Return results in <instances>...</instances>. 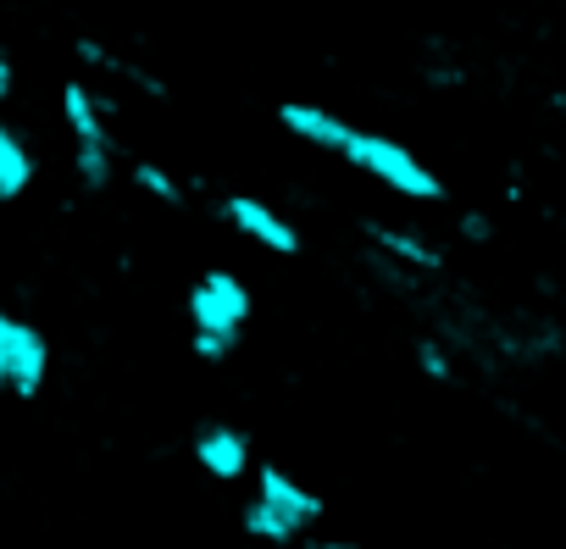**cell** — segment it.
Masks as SVG:
<instances>
[{
    "mask_svg": "<svg viewBox=\"0 0 566 549\" xmlns=\"http://www.w3.org/2000/svg\"><path fill=\"white\" fill-rule=\"evenodd\" d=\"M73 51H78V62H84V67H95V73H106V78H117V84H134V89H139V95H150V101H161V95H167V84H161L156 73H145V67L123 62L117 51H106V45H101V40H90V34H84Z\"/></svg>",
    "mask_w": 566,
    "mask_h": 549,
    "instance_id": "8fae6325",
    "label": "cell"
},
{
    "mask_svg": "<svg viewBox=\"0 0 566 549\" xmlns=\"http://www.w3.org/2000/svg\"><path fill=\"white\" fill-rule=\"evenodd\" d=\"M128 178H134V189H139L145 200H156V205H172V211H178V205L189 200V189L178 183V172H167V167L150 161V156H139V161L128 167Z\"/></svg>",
    "mask_w": 566,
    "mask_h": 549,
    "instance_id": "7c38bea8",
    "label": "cell"
},
{
    "mask_svg": "<svg viewBox=\"0 0 566 549\" xmlns=\"http://www.w3.org/2000/svg\"><path fill=\"white\" fill-rule=\"evenodd\" d=\"M195 466H200L211 483H239V477L255 472L250 439H244L239 427H228V422H206V427L195 433Z\"/></svg>",
    "mask_w": 566,
    "mask_h": 549,
    "instance_id": "52a82bcc",
    "label": "cell"
},
{
    "mask_svg": "<svg viewBox=\"0 0 566 549\" xmlns=\"http://www.w3.org/2000/svg\"><path fill=\"white\" fill-rule=\"evenodd\" d=\"M250 312H255V300H250V289H244L239 272L206 266L200 278L189 284V295H184L189 350H195L200 361H228V356L239 350V334H244Z\"/></svg>",
    "mask_w": 566,
    "mask_h": 549,
    "instance_id": "6da1fadb",
    "label": "cell"
},
{
    "mask_svg": "<svg viewBox=\"0 0 566 549\" xmlns=\"http://www.w3.org/2000/svg\"><path fill=\"white\" fill-rule=\"evenodd\" d=\"M312 549H361V543H356V538H317Z\"/></svg>",
    "mask_w": 566,
    "mask_h": 549,
    "instance_id": "e0dca14e",
    "label": "cell"
},
{
    "mask_svg": "<svg viewBox=\"0 0 566 549\" xmlns=\"http://www.w3.org/2000/svg\"><path fill=\"white\" fill-rule=\"evenodd\" d=\"M112 101L84 84V78H67L62 84V123H67V139H73V172L84 189H106L117 178V134H112Z\"/></svg>",
    "mask_w": 566,
    "mask_h": 549,
    "instance_id": "7a4b0ae2",
    "label": "cell"
},
{
    "mask_svg": "<svg viewBox=\"0 0 566 549\" xmlns=\"http://www.w3.org/2000/svg\"><path fill=\"white\" fill-rule=\"evenodd\" d=\"M18 95V67H12V56L7 51H0V106H7Z\"/></svg>",
    "mask_w": 566,
    "mask_h": 549,
    "instance_id": "2e32d148",
    "label": "cell"
},
{
    "mask_svg": "<svg viewBox=\"0 0 566 549\" xmlns=\"http://www.w3.org/2000/svg\"><path fill=\"white\" fill-rule=\"evenodd\" d=\"M239 521H244V532H250L255 543H277V549H283V543H295V538H301L290 521H283L272 505H261L255 494H250V505H244V516H239Z\"/></svg>",
    "mask_w": 566,
    "mask_h": 549,
    "instance_id": "4fadbf2b",
    "label": "cell"
},
{
    "mask_svg": "<svg viewBox=\"0 0 566 549\" xmlns=\"http://www.w3.org/2000/svg\"><path fill=\"white\" fill-rule=\"evenodd\" d=\"M45 372H51V339L34 323L0 312V389L34 400L45 389Z\"/></svg>",
    "mask_w": 566,
    "mask_h": 549,
    "instance_id": "277c9868",
    "label": "cell"
},
{
    "mask_svg": "<svg viewBox=\"0 0 566 549\" xmlns=\"http://www.w3.org/2000/svg\"><path fill=\"white\" fill-rule=\"evenodd\" d=\"M222 222H228L239 239L261 244L266 255H301V228L283 217L277 205L255 200V194H222Z\"/></svg>",
    "mask_w": 566,
    "mask_h": 549,
    "instance_id": "5b68a950",
    "label": "cell"
},
{
    "mask_svg": "<svg viewBox=\"0 0 566 549\" xmlns=\"http://www.w3.org/2000/svg\"><path fill=\"white\" fill-rule=\"evenodd\" d=\"M339 161H350L356 172H367L373 183H384V189H389V194H400V200H422V205L444 200V178H439V172L411 150V145H400V139H389V134L350 128V139H345Z\"/></svg>",
    "mask_w": 566,
    "mask_h": 549,
    "instance_id": "3957f363",
    "label": "cell"
},
{
    "mask_svg": "<svg viewBox=\"0 0 566 549\" xmlns=\"http://www.w3.org/2000/svg\"><path fill=\"white\" fill-rule=\"evenodd\" d=\"M461 239H472V244H489V239H494V222H489L483 211H467V217H461Z\"/></svg>",
    "mask_w": 566,
    "mask_h": 549,
    "instance_id": "9a60e30c",
    "label": "cell"
},
{
    "mask_svg": "<svg viewBox=\"0 0 566 549\" xmlns=\"http://www.w3.org/2000/svg\"><path fill=\"white\" fill-rule=\"evenodd\" d=\"M34 178H40V161H34L29 139H23L7 117H0V205L23 200V194L34 189Z\"/></svg>",
    "mask_w": 566,
    "mask_h": 549,
    "instance_id": "9c48e42d",
    "label": "cell"
},
{
    "mask_svg": "<svg viewBox=\"0 0 566 549\" xmlns=\"http://www.w3.org/2000/svg\"><path fill=\"white\" fill-rule=\"evenodd\" d=\"M277 128L295 134L312 150H328V156H339L345 139H350V123L339 112H328V106H312V101H283L277 106Z\"/></svg>",
    "mask_w": 566,
    "mask_h": 549,
    "instance_id": "ba28073f",
    "label": "cell"
},
{
    "mask_svg": "<svg viewBox=\"0 0 566 549\" xmlns=\"http://www.w3.org/2000/svg\"><path fill=\"white\" fill-rule=\"evenodd\" d=\"M417 361H422V372H428V378H439V383L450 378V356H444L433 339H422V345H417Z\"/></svg>",
    "mask_w": 566,
    "mask_h": 549,
    "instance_id": "5bb4252c",
    "label": "cell"
},
{
    "mask_svg": "<svg viewBox=\"0 0 566 549\" xmlns=\"http://www.w3.org/2000/svg\"><path fill=\"white\" fill-rule=\"evenodd\" d=\"M250 477H255V499H261V505H272L283 521H290V527L301 532V538H306V532H312V527L328 516L323 494H317L312 483H301L295 472H283L277 461H261Z\"/></svg>",
    "mask_w": 566,
    "mask_h": 549,
    "instance_id": "8992f818",
    "label": "cell"
},
{
    "mask_svg": "<svg viewBox=\"0 0 566 549\" xmlns=\"http://www.w3.org/2000/svg\"><path fill=\"white\" fill-rule=\"evenodd\" d=\"M367 239H373L389 261H400V266H417V272H439V266H444V250H439L433 239L411 233V228H395V222H367Z\"/></svg>",
    "mask_w": 566,
    "mask_h": 549,
    "instance_id": "30bf717a",
    "label": "cell"
}]
</instances>
